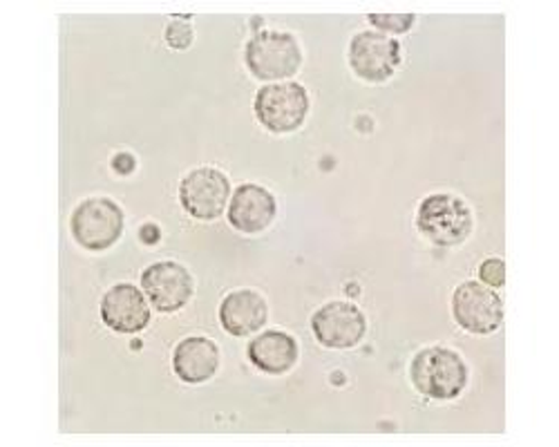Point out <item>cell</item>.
Returning a JSON list of instances; mask_svg holds the SVG:
<instances>
[{"label":"cell","instance_id":"13","mask_svg":"<svg viewBox=\"0 0 559 447\" xmlns=\"http://www.w3.org/2000/svg\"><path fill=\"white\" fill-rule=\"evenodd\" d=\"M269 306L258 291L240 289L224 298L219 306V321L230 336H251L266 325Z\"/></svg>","mask_w":559,"mask_h":447},{"label":"cell","instance_id":"15","mask_svg":"<svg viewBox=\"0 0 559 447\" xmlns=\"http://www.w3.org/2000/svg\"><path fill=\"white\" fill-rule=\"evenodd\" d=\"M249 361L264 374H287L298 363V342L285 331H264L251 340Z\"/></svg>","mask_w":559,"mask_h":447},{"label":"cell","instance_id":"11","mask_svg":"<svg viewBox=\"0 0 559 447\" xmlns=\"http://www.w3.org/2000/svg\"><path fill=\"white\" fill-rule=\"evenodd\" d=\"M102 318L117 334H139L151 323L146 295L132 285L112 287L102 300Z\"/></svg>","mask_w":559,"mask_h":447},{"label":"cell","instance_id":"6","mask_svg":"<svg viewBox=\"0 0 559 447\" xmlns=\"http://www.w3.org/2000/svg\"><path fill=\"white\" fill-rule=\"evenodd\" d=\"M452 316L461 329L488 336L503 323V302L481 282H463L452 295Z\"/></svg>","mask_w":559,"mask_h":447},{"label":"cell","instance_id":"17","mask_svg":"<svg viewBox=\"0 0 559 447\" xmlns=\"http://www.w3.org/2000/svg\"><path fill=\"white\" fill-rule=\"evenodd\" d=\"M479 278L488 287H495V289L503 287L506 285V264H503V259H499V257L486 259L479 268Z\"/></svg>","mask_w":559,"mask_h":447},{"label":"cell","instance_id":"4","mask_svg":"<svg viewBox=\"0 0 559 447\" xmlns=\"http://www.w3.org/2000/svg\"><path fill=\"white\" fill-rule=\"evenodd\" d=\"M309 114V95L296 81L269 83L255 95V117L273 134L298 130Z\"/></svg>","mask_w":559,"mask_h":447},{"label":"cell","instance_id":"16","mask_svg":"<svg viewBox=\"0 0 559 447\" xmlns=\"http://www.w3.org/2000/svg\"><path fill=\"white\" fill-rule=\"evenodd\" d=\"M414 14H369V23L383 29V32H390V34H405L412 29L414 25Z\"/></svg>","mask_w":559,"mask_h":447},{"label":"cell","instance_id":"2","mask_svg":"<svg viewBox=\"0 0 559 447\" xmlns=\"http://www.w3.org/2000/svg\"><path fill=\"white\" fill-rule=\"evenodd\" d=\"M416 227L435 246L452 249L463 244L473 233L471 206L454 195H430L418 206Z\"/></svg>","mask_w":559,"mask_h":447},{"label":"cell","instance_id":"18","mask_svg":"<svg viewBox=\"0 0 559 447\" xmlns=\"http://www.w3.org/2000/svg\"><path fill=\"white\" fill-rule=\"evenodd\" d=\"M166 43L173 50H189L193 43V29L186 23H173L166 29Z\"/></svg>","mask_w":559,"mask_h":447},{"label":"cell","instance_id":"9","mask_svg":"<svg viewBox=\"0 0 559 447\" xmlns=\"http://www.w3.org/2000/svg\"><path fill=\"white\" fill-rule=\"evenodd\" d=\"M311 329L316 340L322 347L352 349L365 338L367 321H365V313L356 304L336 300L320 306L313 313Z\"/></svg>","mask_w":559,"mask_h":447},{"label":"cell","instance_id":"12","mask_svg":"<svg viewBox=\"0 0 559 447\" xmlns=\"http://www.w3.org/2000/svg\"><path fill=\"white\" fill-rule=\"evenodd\" d=\"M277 213L275 197L258 186V184H242L236 193H233L230 206H228V221L233 229L240 233H260L269 229Z\"/></svg>","mask_w":559,"mask_h":447},{"label":"cell","instance_id":"5","mask_svg":"<svg viewBox=\"0 0 559 447\" xmlns=\"http://www.w3.org/2000/svg\"><path fill=\"white\" fill-rule=\"evenodd\" d=\"M70 229L83 249L106 251L123 233V210L108 197L85 200L72 213Z\"/></svg>","mask_w":559,"mask_h":447},{"label":"cell","instance_id":"8","mask_svg":"<svg viewBox=\"0 0 559 447\" xmlns=\"http://www.w3.org/2000/svg\"><path fill=\"white\" fill-rule=\"evenodd\" d=\"M228 195L230 184L226 174L211 166L191 170L179 184V202L195 219H217L224 213Z\"/></svg>","mask_w":559,"mask_h":447},{"label":"cell","instance_id":"1","mask_svg":"<svg viewBox=\"0 0 559 447\" xmlns=\"http://www.w3.org/2000/svg\"><path fill=\"white\" fill-rule=\"evenodd\" d=\"M409 378L416 391L424 396L452 400L468 385V367L456 351L448 347H428L412 358Z\"/></svg>","mask_w":559,"mask_h":447},{"label":"cell","instance_id":"10","mask_svg":"<svg viewBox=\"0 0 559 447\" xmlns=\"http://www.w3.org/2000/svg\"><path fill=\"white\" fill-rule=\"evenodd\" d=\"M142 287L153 306L173 313L186 306L193 295V278L177 262H157L142 274Z\"/></svg>","mask_w":559,"mask_h":447},{"label":"cell","instance_id":"7","mask_svg":"<svg viewBox=\"0 0 559 447\" xmlns=\"http://www.w3.org/2000/svg\"><path fill=\"white\" fill-rule=\"evenodd\" d=\"M349 65L358 78L383 83L401 65V43L381 32H360L349 43Z\"/></svg>","mask_w":559,"mask_h":447},{"label":"cell","instance_id":"14","mask_svg":"<svg viewBox=\"0 0 559 447\" xmlns=\"http://www.w3.org/2000/svg\"><path fill=\"white\" fill-rule=\"evenodd\" d=\"M173 370L183 383L202 385L219 370V349L209 338H186L173 353Z\"/></svg>","mask_w":559,"mask_h":447},{"label":"cell","instance_id":"3","mask_svg":"<svg viewBox=\"0 0 559 447\" xmlns=\"http://www.w3.org/2000/svg\"><path fill=\"white\" fill-rule=\"evenodd\" d=\"M245 61L260 81H285L300 70L302 52L292 34L262 29L247 43Z\"/></svg>","mask_w":559,"mask_h":447}]
</instances>
